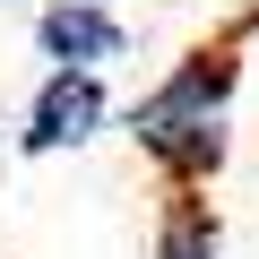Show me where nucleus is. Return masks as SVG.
<instances>
[{
	"label": "nucleus",
	"instance_id": "1",
	"mask_svg": "<svg viewBox=\"0 0 259 259\" xmlns=\"http://www.w3.org/2000/svg\"><path fill=\"white\" fill-rule=\"evenodd\" d=\"M225 95H233V44L190 52L139 112H130V139L173 173V190H199L225 164Z\"/></svg>",
	"mask_w": 259,
	"mask_h": 259
},
{
	"label": "nucleus",
	"instance_id": "2",
	"mask_svg": "<svg viewBox=\"0 0 259 259\" xmlns=\"http://www.w3.org/2000/svg\"><path fill=\"white\" fill-rule=\"evenodd\" d=\"M95 121H104V87H95V78H78V69H52V87H44V95H35V112H26V147H35V156L78 147Z\"/></svg>",
	"mask_w": 259,
	"mask_h": 259
},
{
	"label": "nucleus",
	"instance_id": "3",
	"mask_svg": "<svg viewBox=\"0 0 259 259\" xmlns=\"http://www.w3.org/2000/svg\"><path fill=\"white\" fill-rule=\"evenodd\" d=\"M44 52L61 61V69H78V78H95V61H112L121 52V26L104 18V9H87V0H61V9H44Z\"/></svg>",
	"mask_w": 259,
	"mask_h": 259
},
{
	"label": "nucleus",
	"instance_id": "4",
	"mask_svg": "<svg viewBox=\"0 0 259 259\" xmlns=\"http://www.w3.org/2000/svg\"><path fill=\"white\" fill-rule=\"evenodd\" d=\"M156 259H216V216H207L199 190H173L164 233H156Z\"/></svg>",
	"mask_w": 259,
	"mask_h": 259
}]
</instances>
